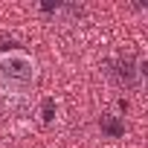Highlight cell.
<instances>
[{
	"instance_id": "obj_1",
	"label": "cell",
	"mask_w": 148,
	"mask_h": 148,
	"mask_svg": "<svg viewBox=\"0 0 148 148\" xmlns=\"http://www.w3.org/2000/svg\"><path fill=\"white\" fill-rule=\"evenodd\" d=\"M38 58L26 49L0 52V93L6 99H26L38 87Z\"/></svg>"
},
{
	"instance_id": "obj_2",
	"label": "cell",
	"mask_w": 148,
	"mask_h": 148,
	"mask_svg": "<svg viewBox=\"0 0 148 148\" xmlns=\"http://www.w3.org/2000/svg\"><path fill=\"white\" fill-rule=\"evenodd\" d=\"M0 119H3V105H0Z\"/></svg>"
}]
</instances>
